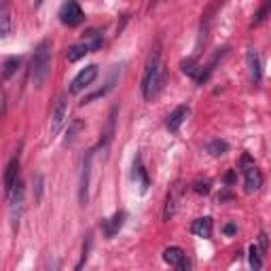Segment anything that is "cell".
I'll list each match as a JSON object with an SVG mask.
<instances>
[{
	"mask_svg": "<svg viewBox=\"0 0 271 271\" xmlns=\"http://www.w3.org/2000/svg\"><path fill=\"white\" fill-rule=\"evenodd\" d=\"M163 74H165V68H163V62H161V51L159 47H155L146 59L144 74H142V85H140L142 98L146 102H150L159 93L161 85H163Z\"/></svg>",
	"mask_w": 271,
	"mask_h": 271,
	"instance_id": "1",
	"label": "cell"
},
{
	"mask_svg": "<svg viewBox=\"0 0 271 271\" xmlns=\"http://www.w3.org/2000/svg\"><path fill=\"white\" fill-rule=\"evenodd\" d=\"M51 74V40H40L36 49H34V57H32V70H30V79L36 87H42L45 81Z\"/></svg>",
	"mask_w": 271,
	"mask_h": 271,
	"instance_id": "2",
	"label": "cell"
},
{
	"mask_svg": "<svg viewBox=\"0 0 271 271\" xmlns=\"http://www.w3.org/2000/svg\"><path fill=\"white\" fill-rule=\"evenodd\" d=\"M23 201H25V189H23V184L17 180L15 189L11 191V195H8V220H11L13 231L19 229V220L23 216V208H25Z\"/></svg>",
	"mask_w": 271,
	"mask_h": 271,
	"instance_id": "3",
	"label": "cell"
},
{
	"mask_svg": "<svg viewBox=\"0 0 271 271\" xmlns=\"http://www.w3.org/2000/svg\"><path fill=\"white\" fill-rule=\"evenodd\" d=\"M240 165H242V172H244L246 193H254V191H259L261 186H263V174L259 172V167L252 163V159H250L248 155H244V157H242Z\"/></svg>",
	"mask_w": 271,
	"mask_h": 271,
	"instance_id": "4",
	"label": "cell"
},
{
	"mask_svg": "<svg viewBox=\"0 0 271 271\" xmlns=\"http://www.w3.org/2000/svg\"><path fill=\"white\" fill-rule=\"evenodd\" d=\"M83 19H85V13H83V8L76 0H66V2L62 4V8H59V21H62L64 25H68V28L81 25Z\"/></svg>",
	"mask_w": 271,
	"mask_h": 271,
	"instance_id": "5",
	"label": "cell"
},
{
	"mask_svg": "<svg viewBox=\"0 0 271 271\" xmlns=\"http://www.w3.org/2000/svg\"><path fill=\"white\" fill-rule=\"evenodd\" d=\"M91 159H93V150H89L83 159V167H81V180H79V203L83 208H87L89 203V184H91Z\"/></svg>",
	"mask_w": 271,
	"mask_h": 271,
	"instance_id": "6",
	"label": "cell"
},
{
	"mask_svg": "<svg viewBox=\"0 0 271 271\" xmlns=\"http://www.w3.org/2000/svg\"><path fill=\"white\" fill-rule=\"evenodd\" d=\"M96 76H98V66L96 64H89L87 68H83V70L76 74L72 79V83H70V93L76 96V93H81L83 89H87L89 85L96 81Z\"/></svg>",
	"mask_w": 271,
	"mask_h": 271,
	"instance_id": "7",
	"label": "cell"
},
{
	"mask_svg": "<svg viewBox=\"0 0 271 271\" xmlns=\"http://www.w3.org/2000/svg\"><path fill=\"white\" fill-rule=\"evenodd\" d=\"M66 117H68V100H66V96H59L55 106H53V115H51V134L53 136L62 130Z\"/></svg>",
	"mask_w": 271,
	"mask_h": 271,
	"instance_id": "8",
	"label": "cell"
},
{
	"mask_svg": "<svg viewBox=\"0 0 271 271\" xmlns=\"http://www.w3.org/2000/svg\"><path fill=\"white\" fill-rule=\"evenodd\" d=\"M246 66H248V72H250V81L252 83H261L263 79V64H261V55L257 49H248L246 51Z\"/></svg>",
	"mask_w": 271,
	"mask_h": 271,
	"instance_id": "9",
	"label": "cell"
},
{
	"mask_svg": "<svg viewBox=\"0 0 271 271\" xmlns=\"http://www.w3.org/2000/svg\"><path fill=\"white\" fill-rule=\"evenodd\" d=\"M134 172H132V176H134V180H136V184L140 186V193L144 195L148 191V184H150V180H148V174H146V169H144V163H142V157L140 155H136V159H134Z\"/></svg>",
	"mask_w": 271,
	"mask_h": 271,
	"instance_id": "10",
	"label": "cell"
},
{
	"mask_svg": "<svg viewBox=\"0 0 271 271\" xmlns=\"http://www.w3.org/2000/svg\"><path fill=\"white\" fill-rule=\"evenodd\" d=\"M17 174H19V155L13 157L11 161H8V165H6V172H4V193L6 195H11V191L15 189Z\"/></svg>",
	"mask_w": 271,
	"mask_h": 271,
	"instance_id": "11",
	"label": "cell"
},
{
	"mask_svg": "<svg viewBox=\"0 0 271 271\" xmlns=\"http://www.w3.org/2000/svg\"><path fill=\"white\" fill-rule=\"evenodd\" d=\"M189 113H191L189 106H176L172 113H169V117H167V130L176 134L178 130H180V125L186 121Z\"/></svg>",
	"mask_w": 271,
	"mask_h": 271,
	"instance_id": "12",
	"label": "cell"
},
{
	"mask_svg": "<svg viewBox=\"0 0 271 271\" xmlns=\"http://www.w3.org/2000/svg\"><path fill=\"white\" fill-rule=\"evenodd\" d=\"M163 261L167 265L178 267V269H186V263H184V250L178 248V246H172V248H165L163 250Z\"/></svg>",
	"mask_w": 271,
	"mask_h": 271,
	"instance_id": "13",
	"label": "cell"
},
{
	"mask_svg": "<svg viewBox=\"0 0 271 271\" xmlns=\"http://www.w3.org/2000/svg\"><path fill=\"white\" fill-rule=\"evenodd\" d=\"M178 201H180V184H176L172 191L167 193V199H165V210H163V220H169L176 210H178Z\"/></svg>",
	"mask_w": 271,
	"mask_h": 271,
	"instance_id": "14",
	"label": "cell"
},
{
	"mask_svg": "<svg viewBox=\"0 0 271 271\" xmlns=\"http://www.w3.org/2000/svg\"><path fill=\"white\" fill-rule=\"evenodd\" d=\"M123 223H125V212H117L113 218H106L104 225H102V227H104V235L108 237V240H110V237H115L119 233V229L123 227Z\"/></svg>",
	"mask_w": 271,
	"mask_h": 271,
	"instance_id": "15",
	"label": "cell"
},
{
	"mask_svg": "<svg viewBox=\"0 0 271 271\" xmlns=\"http://www.w3.org/2000/svg\"><path fill=\"white\" fill-rule=\"evenodd\" d=\"M11 34V6H8V0H2L0 4V36L6 38Z\"/></svg>",
	"mask_w": 271,
	"mask_h": 271,
	"instance_id": "16",
	"label": "cell"
},
{
	"mask_svg": "<svg viewBox=\"0 0 271 271\" xmlns=\"http://www.w3.org/2000/svg\"><path fill=\"white\" fill-rule=\"evenodd\" d=\"M191 231H193V235H197V237H210L212 235V218L203 216V218L193 220Z\"/></svg>",
	"mask_w": 271,
	"mask_h": 271,
	"instance_id": "17",
	"label": "cell"
},
{
	"mask_svg": "<svg viewBox=\"0 0 271 271\" xmlns=\"http://www.w3.org/2000/svg\"><path fill=\"white\" fill-rule=\"evenodd\" d=\"M83 130H85V123L81 121V119H74V121H70V125H68V130H66V138H64L66 146H68V144H72L76 140V136H79Z\"/></svg>",
	"mask_w": 271,
	"mask_h": 271,
	"instance_id": "18",
	"label": "cell"
},
{
	"mask_svg": "<svg viewBox=\"0 0 271 271\" xmlns=\"http://www.w3.org/2000/svg\"><path fill=\"white\" fill-rule=\"evenodd\" d=\"M261 246L257 244H250V248H248V261H250V267L254 271H259L263 267V254H261Z\"/></svg>",
	"mask_w": 271,
	"mask_h": 271,
	"instance_id": "19",
	"label": "cell"
},
{
	"mask_svg": "<svg viewBox=\"0 0 271 271\" xmlns=\"http://www.w3.org/2000/svg\"><path fill=\"white\" fill-rule=\"evenodd\" d=\"M19 66H21V59H19V57H8V59H4V64H2V76L8 81L17 70H19Z\"/></svg>",
	"mask_w": 271,
	"mask_h": 271,
	"instance_id": "20",
	"label": "cell"
},
{
	"mask_svg": "<svg viewBox=\"0 0 271 271\" xmlns=\"http://www.w3.org/2000/svg\"><path fill=\"white\" fill-rule=\"evenodd\" d=\"M206 150L210 152L212 157H220V155H225V152L229 150V144L225 140H212L206 146Z\"/></svg>",
	"mask_w": 271,
	"mask_h": 271,
	"instance_id": "21",
	"label": "cell"
},
{
	"mask_svg": "<svg viewBox=\"0 0 271 271\" xmlns=\"http://www.w3.org/2000/svg\"><path fill=\"white\" fill-rule=\"evenodd\" d=\"M180 68H182V72L186 74V76H193V79H195V76H197V59H195V57H189V59H186V62H182L180 64Z\"/></svg>",
	"mask_w": 271,
	"mask_h": 271,
	"instance_id": "22",
	"label": "cell"
},
{
	"mask_svg": "<svg viewBox=\"0 0 271 271\" xmlns=\"http://www.w3.org/2000/svg\"><path fill=\"white\" fill-rule=\"evenodd\" d=\"M269 11H271V0H265V4H263V6L259 8V13L254 15V25H261L263 21H265L267 15H269Z\"/></svg>",
	"mask_w": 271,
	"mask_h": 271,
	"instance_id": "23",
	"label": "cell"
},
{
	"mask_svg": "<svg viewBox=\"0 0 271 271\" xmlns=\"http://www.w3.org/2000/svg\"><path fill=\"white\" fill-rule=\"evenodd\" d=\"M89 250H91V235H87V242L83 244V257H81V261L76 263V269H81L85 263H87V257H89Z\"/></svg>",
	"mask_w": 271,
	"mask_h": 271,
	"instance_id": "24",
	"label": "cell"
},
{
	"mask_svg": "<svg viewBox=\"0 0 271 271\" xmlns=\"http://www.w3.org/2000/svg\"><path fill=\"white\" fill-rule=\"evenodd\" d=\"M193 191L197 195H208L210 193V180H197L193 184Z\"/></svg>",
	"mask_w": 271,
	"mask_h": 271,
	"instance_id": "25",
	"label": "cell"
},
{
	"mask_svg": "<svg viewBox=\"0 0 271 271\" xmlns=\"http://www.w3.org/2000/svg\"><path fill=\"white\" fill-rule=\"evenodd\" d=\"M42 176L40 174H36L34 176V189H36V201H40V195H42Z\"/></svg>",
	"mask_w": 271,
	"mask_h": 271,
	"instance_id": "26",
	"label": "cell"
},
{
	"mask_svg": "<svg viewBox=\"0 0 271 271\" xmlns=\"http://www.w3.org/2000/svg\"><path fill=\"white\" fill-rule=\"evenodd\" d=\"M259 246H261V250L263 252H267V233L263 231L261 235H259Z\"/></svg>",
	"mask_w": 271,
	"mask_h": 271,
	"instance_id": "27",
	"label": "cell"
},
{
	"mask_svg": "<svg viewBox=\"0 0 271 271\" xmlns=\"http://www.w3.org/2000/svg\"><path fill=\"white\" fill-rule=\"evenodd\" d=\"M235 231H237V227H235L233 223H229V225H225V233H227V235H233Z\"/></svg>",
	"mask_w": 271,
	"mask_h": 271,
	"instance_id": "28",
	"label": "cell"
},
{
	"mask_svg": "<svg viewBox=\"0 0 271 271\" xmlns=\"http://www.w3.org/2000/svg\"><path fill=\"white\" fill-rule=\"evenodd\" d=\"M233 180H235V172H229V174L225 176V182H227V184H233Z\"/></svg>",
	"mask_w": 271,
	"mask_h": 271,
	"instance_id": "29",
	"label": "cell"
},
{
	"mask_svg": "<svg viewBox=\"0 0 271 271\" xmlns=\"http://www.w3.org/2000/svg\"><path fill=\"white\" fill-rule=\"evenodd\" d=\"M227 199H231V195H229V193H220L218 195V201H227Z\"/></svg>",
	"mask_w": 271,
	"mask_h": 271,
	"instance_id": "30",
	"label": "cell"
},
{
	"mask_svg": "<svg viewBox=\"0 0 271 271\" xmlns=\"http://www.w3.org/2000/svg\"><path fill=\"white\" fill-rule=\"evenodd\" d=\"M42 2H45V0H34V8H40Z\"/></svg>",
	"mask_w": 271,
	"mask_h": 271,
	"instance_id": "31",
	"label": "cell"
}]
</instances>
